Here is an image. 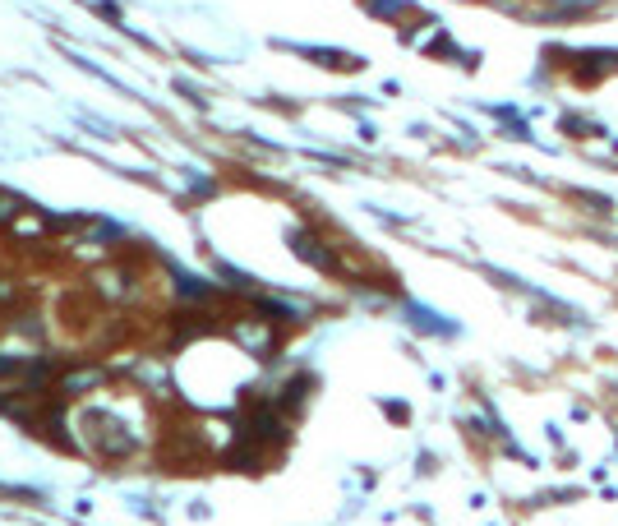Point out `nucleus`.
I'll return each mask as SVG.
<instances>
[{
    "label": "nucleus",
    "mask_w": 618,
    "mask_h": 526,
    "mask_svg": "<svg viewBox=\"0 0 618 526\" xmlns=\"http://www.w3.org/2000/svg\"><path fill=\"white\" fill-rule=\"evenodd\" d=\"M291 245H296V250L305 254L314 268H328V273H337V254H333V250H323L314 236H305V231H291Z\"/></svg>",
    "instance_id": "f257e3e1"
},
{
    "label": "nucleus",
    "mask_w": 618,
    "mask_h": 526,
    "mask_svg": "<svg viewBox=\"0 0 618 526\" xmlns=\"http://www.w3.org/2000/svg\"><path fill=\"white\" fill-rule=\"evenodd\" d=\"M411 319H416L420 328H429V333H443V337H452V333H457V323L439 319V314H434V310H420V305H411Z\"/></svg>",
    "instance_id": "f03ea898"
},
{
    "label": "nucleus",
    "mask_w": 618,
    "mask_h": 526,
    "mask_svg": "<svg viewBox=\"0 0 618 526\" xmlns=\"http://www.w3.org/2000/svg\"><path fill=\"white\" fill-rule=\"evenodd\" d=\"M14 213H19V199H14V194H0V227L14 222Z\"/></svg>",
    "instance_id": "7ed1b4c3"
},
{
    "label": "nucleus",
    "mask_w": 618,
    "mask_h": 526,
    "mask_svg": "<svg viewBox=\"0 0 618 526\" xmlns=\"http://www.w3.org/2000/svg\"><path fill=\"white\" fill-rule=\"evenodd\" d=\"M14 231H19V236H42V217H24Z\"/></svg>",
    "instance_id": "20e7f679"
}]
</instances>
